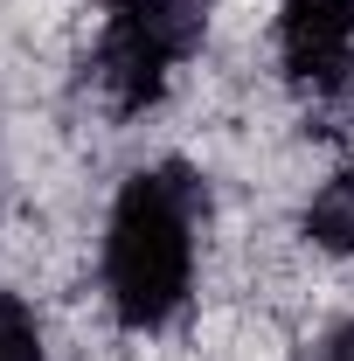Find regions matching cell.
<instances>
[{
	"label": "cell",
	"instance_id": "obj_1",
	"mask_svg": "<svg viewBox=\"0 0 354 361\" xmlns=\"http://www.w3.org/2000/svg\"><path fill=\"white\" fill-rule=\"evenodd\" d=\"M188 285H195V195L174 174H133L104 223L111 313L153 334L188 306Z\"/></svg>",
	"mask_w": 354,
	"mask_h": 361
},
{
	"label": "cell",
	"instance_id": "obj_2",
	"mask_svg": "<svg viewBox=\"0 0 354 361\" xmlns=\"http://www.w3.org/2000/svg\"><path fill=\"white\" fill-rule=\"evenodd\" d=\"M202 35V7L195 0H111L104 21V49H97V77L111 90L118 111H146L160 104L174 70Z\"/></svg>",
	"mask_w": 354,
	"mask_h": 361
},
{
	"label": "cell",
	"instance_id": "obj_3",
	"mask_svg": "<svg viewBox=\"0 0 354 361\" xmlns=\"http://www.w3.org/2000/svg\"><path fill=\"white\" fill-rule=\"evenodd\" d=\"M278 63L292 84L348 90L354 84V0H285L278 7Z\"/></svg>",
	"mask_w": 354,
	"mask_h": 361
},
{
	"label": "cell",
	"instance_id": "obj_4",
	"mask_svg": "<svg viewBox=\"0 0 354 361\" xmlns=\"http://www.w3.org/2000/svg\"><path fill=\"white\" fill-rule=\"evenodd\" d=\"M306 236L319 250H334V257H354V167H341L334 180H319V195H312V209H306Z\"/></svg>",
	"mask_w": 354,
	"mask_h": 361
},
{
	"label": "cell",
	"instance_id": "obj_5",
	"mask_svg": "<svg viewBox=\"0 0 354 361\" xmlns=\"http://www.w3.org/2000/svg\"><path fill=\"white\" fill-rule=\"evenodd\" d=\"M0 361H42V326H35V306L0 292Z\"/></svg>",
	"mask_w": 354,
	"mask_h": 361
},
{
	"label": "cell",
	"instance_id": "obj_6",
	"mask_svg": "<svg viewBox=\"0 0 354 361\" xmlns=\"http://www.w3.org/2000/svg\"><path fill=\"white\" fill-rule=\"evenodd\" d=\"M299 361H354V326L341 319V326H319L306 348H299Z\"/></svg>",
	"mask_w": 354,
	"mask_h": 361
}]
</instances>
